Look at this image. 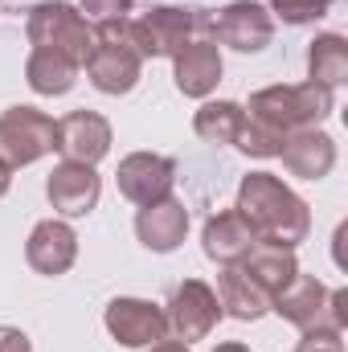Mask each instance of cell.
Returning a JSON list of instances; mask_svg holds the SVG:
<instances>
[{"label": "cell", "instance_id": "603a6c76", "mask_svg": "<svg viewBox=\"0 0 348 352\" xmlns=\"http://www.w3.org/2000/svg\"><path fill=\"white\" fill-rule=\"evenodd\" d=\"M246 123V107L230 102V98H217V102H205L197 115H193V131L205 140V144H234L238 131Z\"/></svg>", "mask_w": 348, "mask_h": 352}, {"label": "cell", "instance_id": "5bb4252c", "mask_svg": "<svg viewBox=\"0 0 348 352\" xmlns=\"http://www.w3.org/2000/svg\"><path fill=\"white\" fill-rule=\"evenodd\" d=\"M283 168L291 176H303V180H320V176L332 173L336 164V144L328 131H316V127H299V131H287L283 135Z\"/></svg>", "mask_w": 348, "mask_h": 352}, {"label": "cell", "instance_id": "484cf974", "mask_svg": "<svg viewBox=\"0 0 348 352\" xmlns=\"http://www.w3.org/2000/svg\"><path fill=\"white\" fill-rule=\"evenodd\" d=\"M295 352H345V340L340 332H303Z\"/></svg>", "mask_w": 348, "mask_h": 352}, {"label": "cell", "instance_id": "d6986e66", "mask_svg": "<svg viewBox=\"0 0 348 352\" xmlns=\"http://www.w3.org/2000/svg\"><path fill=\"white\" fill-rule=\"evenodd\" d=\"M238 266H242V274H246L250 283H259V291L266 295V299L283 295V291L291 287V278L299 274L295 254H291V250H283V246H254V250H250Z\"/></svg>", "mask_w": 348, "mask_h": 352}, {"label": "cell", "instance_id": "30bf717a", "mask_svg": "<svg viewBox=\"0 0 348 352\" xmlns=\"http://www.w3.org/2000/svg\"><path fill=\"white\" fill-rule=\"evenodd\" d=\"M107 332L127 344V349H152L168 336V320L156 303L148 299H111L107 303V316H102Z\"/></svg>", "mask_w": 348, "mask_h": 352}, {"label": "cell", "instance_id": "3957f363", "mask_svg": "<svg viewBox=\"0 0 348 352\" xmlns=\"http://www.w3.org/2000/svg\"><path fill=\"white\" fill-rule=\"evenodd\" d=\"M144 58L131 41V16H115V21H98L94 29V54L87 58L90 87L102 94H127L140 82Z\"/></svg>", "mask_w": 348, "mask_h": 352}, {"label": "cell", "instance_id": "d4e9b609", "mask_svg": "<svg viewBox=\"0 0 348 352\" xmlns=\"http://www.w3.org/2000/svg\"><path fill=\"white\" fill-rule=\"evenodd\" d=\"M270 4V12H279L287 25H307V21H320L328 8H332V0H266Z\"/></svg>", "mask_w": 348, "mask_h": 352}, {"label": "cell", "instance_id": "44dd1931", "mask_svg": "<svg viewBox=\"0 0 348 352\" xmlns=\"http://www.w3.org/2000/svg\"><path fill=\"white\" fill-rule=\"evenodd\" d=\"M217 303H221L234 320H242V324H250V320H259V316L270 311V299L259 291V283H250V278L242 274V266H226V270H221Z\"/></svg>", "mask_w": 348, "mask_h": 352}, {"label": "cell", "instance_id": "4316f807", "mask_svg": "<svg viewBox=\"0 0 348 352\" xmlns=\"http://www.w3.org/2000/svg\"><path fill=\"white\" fill-rule=\"evenodd\" d=\"M83 12L98 16V21H115V16H127L131 12V0H78Z\"/></svg>", "mask_w": 348, "mask_h": 352}, {"label": "cell", "instance_id": "ac0fdd59", "mask_svg": "<svg viewBox=\"0 0 348 352\" xmlns=\"http://www.w3.org/2000/svg\"><path fill=\"white\" fill-rule=\"evenodd\" d=\"M173 78L176 90L188 98H205L221 82V50L217 41H188L173 58Z\"/></svg>", "mask_w": 348, "mask_h": 352}, {"label": "cell", "instance_id": "e0dca14e", "mask_svg": "<svg viewBox=\"0 0 348 352\" xmlns=\"http://www.w3.org/2000/svg\"><path fill=\"white\" fill-rule=\"evenodd\" d=\"M135 234H140V242L148 250L173 254L176 246L184 242V234H188V209H184V201L164 197L156 205H144L140 217H135Z\"/></svg>", "mask_w": 348, "mask_h": 352}, {"label": "cell", "instance_id": "ba28073f", "mask_svg": "<svg viewBox=\"0 0 348 352\" xmlns=\"http://www.w3.org/2000/svg\"><path fill=\"white\" fill-rule=\"evenodd\" d=\"M168 320V332H173L180 344H193V340H205L217 320H221V303H217V291L201 278H184L173 291V303L164 311Z\"/></svg>", "mask_w": 348, "mask_h": 352}, {"label": "cell", "instance_id": "9c48e42d", "mask_svg": "<svg viewBox=\"0 0 348 352\" xmlns=\"http://www.w3.org/2000/svg\"><path fill=\"white\" fill-rule=\"evenodd\" d=\"M209 33L238 54H259L274 37V21H270V8L259 0H234L217 16H209Z\"/></svg>", "mask_w": 348, "mask_h": 352}, {"label": "cell", "instance_id": "5b68a950", "mask_svg": "<svg viewBox=\"0 0 348 352\" xmlns=\"http://www.w3.org/2000/svg\"><path fill=\"white\" fill-rule=\"evenodd\" d=\"M33 50H54V54H66L70 62L87 66V58L94 54V29L87 25V16L66 4V0H45L29 12V25H25Z\"/></svg>", "mask_w": 348, "mask_h": 352}, {"label": "cell", "instance_id": "f546056e", "mask_svg": "<svg viewBox=\"0 0 348 352\" xmlns=\"http://www.w3.org/2000/svg\"><path fill=\"white\" fill-rule=\"evenodd\" d=\"M8 184H12V168H8V164L0 160V197L8 192Z\"/></svg>", "mask_w": 348, "mask_h": 352}, {"label": "cell", "instance_id": "4fadbf2b", "mask_svg": "<svg viewBox=\"0 0 348 352\" xmlns=\"http://www.w3.org/2000/svg\"><path fill=\"white\" fill-rule=\"evenodd\" d=\"M98 192H102L98 173L90 164H74V160H62L45 180V197L62 217H87L98 205Z\"/></svg>", "mask_w": 348, "mask_h": 352}, {"label": "cell", "instance_id": "cb8c5ba5", "mask_svg": "<svg viewBox=\"0 0 348 352\" xmlns=\"http://www.w3.org/2000/svg\"><path fill=\"white\" fill-rule=\"evenodd\" d=\"M234 144H238V148H242L246 156L270 160V156H279V148H283V135H279V131H270L266 123H254V119H246Z\"/></svg>", "mask_w": 348, "mask_h": 352}, {"label": "cell", "instance_id": "9a60e30c", "mask_svg": "<svg viewBox=\"0 0 348 352\" xmlns=\"http://www.w3.org/2000/svg\"><path fill=\"white\" fill-rule=\"evenodd\" d=\"M25 258L29 266L37 270V274H66L74 258H78V234L66 226V221H41V226H33V234H29V242H25Z\"/></svg>", "mask_w": 348, "mask_h": 352}, {"label": "cell", "instance_id": "7a4b0ae2", "mask_svg": "<svg viewBox=\"0 0 348 352\" xmlns=\"http://www.w3.org/2000/svg\"><path fill=\"white\" fill-rule=\"evenodd\" d=\"M336 107L332 90L320 87V82H299V87H266L259 94H250V119L266 123L270 131L287 135V131H299V127H316L320 119H328Z\"/></svg>", "mask_w": 348, "mask_h": 352}, {"label": "cell", "instance_id": "8fae6325", "mask_svg": "<svg viewBox=\"0 0 348 352\" xmlns=\"http://www.w3.org/2000/svg\"><path fill=\"white\" fill-rule=\"evenodd\" d=\"M115 180H119V192L144 209V205H156V201L173 197L176 164L168 156H156V152H131V156L119 160Z\"/></svg>", "mask_w": 348, "mask_h": 352}, {"label": "cell", "instance_id": "ffe728a7", "mask_svg": "<svg viewBox=\"0 0 348 352\" xmlns=\"http://www.w3.org/2000/svg\"><path fill=\"white\" fill-rule=\"evenodd\" d=\"M25 82L37 90V94H70L78 82V62H70L66 54H54V50H33L29 62H25Z\"/></svg>", "mask_w": 348, "mask_h": 352}, {"label": "cell", "instance_id": "2e32d148", "mask_svg": "<svg viewBox=\"0 0 348 352\" xmlns=\"http://www.w3.org/2000/svg\"><path fill=\"white\" fill-rule=\"evenodd\" d=\"M201 246H205V254H209L213 263L238 266L254 246H259V238H254V230L246 226V217H242L238 209H221V213H213V217L205 221Z\"/></svg>", "mask_w": 348, "mask_h": 352}, {"label": "cell", "instance_id": "8992f818", "mask_svg": "<svg viewBox=\"0 0 348 352\" xmlns=\"http://www.w3.org/2000/svg\"><path fill=\"white\" fill-rule=\"evenodd\" d=\"M197 29H209V16L201 8H180V4H160L131 21V41L140 58H176Z\"/></svg>", "mask_w": 348, "mask_h": 352}, {"label": "cell", "instance_id": "4dcf8cb0", "mask_svg": "<svg viewBox=\"0 0 348 352\" xmlns=\"http://www.w3.org/2000/svg\"><path fill=\"white\" fill-rule=\"evenodd\" d=\"M213 352H250V349H246V344H234V340H230V344H217Z\"/></svg>", "mask_w": 348, "mask_h": 352}, {"label": "cell", "instance_id": "83f0119b", "mask_svg": "<svg viewBox=\"0 0 348 352\" xmlns=\"http://www.w3.org/2000/svg\"><path fill=\"white\" fill-rule=\"evenodd\" d=\"M0 352H33V344L21 328H0Z\"/></svg>", "mask_w": 348, "mask_h": 352}, {"label": "cell", "instance_id": "52a82bcc", "mask_svg": "<svg viewBox=\"0 0 348 352\" xmlns=\"http://www.w3.org/2000/svg\"><path fill=\"white\" fill-rule=\"evenodd\" d=\"M58 148V123L37 107H8L0 115V160L8 168H25Z\"/></svg>", "mask_w": 348, "mask_h": 352}, {"label": "cell", "instance_id": "7c38bea8", "mask_svg": "<svg viewBox=\"0 0 348 352\" xmlns=\"http://www.w3.org/2000/svg\"><path fill=\"white\" fill-rule=\"evenodd\" d=\"M66 160L74 164H98L111 152V123L98 111H70L66 119H58V148Z\"/></svg>", "mask_w": 348, "mask_h": 352}, {"label": "cell", "instance_id": "7402d4cb", "mask_svg": "<svg viewBox=\"0 0 348 352\" xmlns=\"http://www.w3.org/2000/svg\"><path fill=\"white\" fill-rule=\"evenodd\" d=\"M307 74L312 82L336 90L340 82H348V41L340 33H320L307 50Z\"/></svg>", "mask_w": 348, "mask_h": 352}, {"label": "cell", "instance_id": "277c9868", "mask_svg": "<svg viewBox=\"0 0 348 352\" xmlns=\"http://www.w3.org/2000/svg\"><path fill=\"white\" fill-rule=\"evenodd\" d=\"M270 311H279L299 332H345L348 328V291H328L312 274H295L283 295L270 299Z\"/></svg>", "mask_w": 348, "mask_h": 352}, {"label": "cell", "instance_id": "f1b7e54d", "mask_svg": "<svg viewBox=\"0 0 348 352\" xmlns=\"http://www.w3.org/2000/svg\"><path fill=\"white\" fill-rule=\"evenodd\" d=\"M148 352H188V344H180V340H160V344H152Z\"/></svg>", "mask_w": 348, "mask_h": 352}, {"label": "cell", "instance_id": "6da1fadb", "mask_svg": "<svg viewBox=\"0 0 348 352\" xmlns=\"http://www.w3.org/2000/svg\"><path fill=\"white\" fill-rule=\"evenodd\" d=\"M246 226L254 230L259 246H283V250H295L307 230H312V213H307V201L299 192H291L279 176L270 173H250L238 184V205H234Z\"/></svg>", "mask_w": 348, "mask_h": 352}]
</instances>
